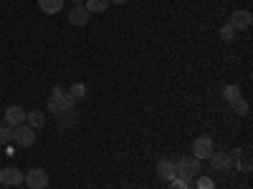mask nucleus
<instances>
[{
  "instance_id": "obj_16",
  "label": "nucleus",
  "mask_w": 253,
  "mask_h": 189,
  "mask_svg": "<svg viewBox=\"0 0 253 189\" xmlns=\"http://www.w3.org/2000/svg\"><path fill=\"white\" fill-rule=\"evenodd\" d=\"M69 94H71V98H74V101H81V98H86L89 89L84 86V83H74V86L69 89Z\"/></svg>"
},
{
  "instance_id": "obj_13",
  "label": "nucleus",
  "mask_w": 253,
  "mask_h": 189,
  "mask_svg": "<svg viewBox=\"0 0 253 189\" xmlns=\"http://www.w3.org/2000/svg\"><path fill=\"white\" fill-rule=\"evenodd\" d=\"M84 8H86L89 13H104V10L109 8V0H86Z\"/></svg>"
},
{
  "instance_id": "obj_10",
  "label": "nucleus",
  "mask_w": 253,
  "mask_h": 189,
  "mask_svg": "<svg viewBox=\"0 0 253 189\" xmlns=\"http://www.w3.org/2000/svg\"><path fill=\"white\" fill-rule=\"evenodd\" d=\"M23 121H26V111L20 109V106H8L5 109V124L8 126H13V129H15V126H20Z\"/></svg>"
},
{
  "instance_id": "obj_11",
  "label": "nucleus",
  "mask_w": 253,
  "mask_h": 189,
  "mask_svg": "<svg viewBox=\"0 0 253 189\" xmlns=\"http://www.w3.org/2000/svg\"><path fill=\"white\" fill-rule=\"evenodd\" d=\"M89 10L84 8V5H74L71 13H69V20H71V26H86L89 23Z\"/></svg>"
},
{
  "instance_id": "obj_1",
  "label": "nucleus",
  "mask_w": 253,
  "mask_h": 189,
  "mask_svg": "<svg viewBox=\"0 0 253 189\" xmlns=\"http://www.w3.org/2000/svg\"><path fill=\"white\" fill-rule=\"evenodd\" d=\"M71 106H74L71 94L56 86V89H53V94H51V98H48V111H51V114H69V111H71Z\"/></svg>"
},
{
  "instance_id": "obj_17",
  "label": "nucleus",
  "mask_w": 253,
  "mask_h": 189,
  "mask_svg": "<svg viewBox=\"0 0 253 189\" xmlns=\"http://www.w3.org/2000/svg\"><path fill=\"white\" fill-rule=\"evenodd\" d=\"M230 106H233V111H236L238 116H248V111H251V109H248V101H246L243 96H241V98H236L233 103H230Z\"/></svg>"
},
{
  "instance_id": "obj_15",
  "label": "nucleus",
  "mask_w": 253,
  "mask_h": 189,
  "mask_svg": "<svg viewBox=\"0 0 253 189\" xmlns=\"http://www.w3.org/2000/svg\"><path fill=\"white\" fill-rule=\"evenodd\" d=\"M230 159H233V164H238L243 172H248V169H251V159H248L243 152H238V149H236L233 154H230Z\"/></svg>"
},
{
  "instance_id": "obj_23",
  "label": "nucleus",
  "mask_w": 253,
  "mask_h": 189,
  "mask_svg": "<svg viewBox=\"0 0 253 189\" xmlns=\"http://www.w3.org/2000/svg\"><path fill=\"white\" fill-rule=\"evenodd\" d=\"M84 3H86V0H74V5H84Z\"/></svg>"
},
{
  "instance_id": "obj_21",
  "label": "nucleus",
  "mask_w": 253,
  "mask_h": 189,
  "mask_svg": "<svg viewBox=\"0 0 253 189\" xmlns=\"http://www.w3.org/2000/svg\"><path fill=\"white\" fill-rule=\"evenodd\" d=\"M198 179V189H213V179L208 177H195Z\"/></svg>"
},
{
  "instance_id": "obj_20",
  "label": "nucleus",
  "mask_w": 253,
  "mask_h": 189,
  "mask_svg": "<svg viewBox=\"0 0 253 189\" xmlns=\"http://www.w3.org/2000/svg\"><path fill=\"white\" fill-rule=\"evenodd\" d=\"M236 35H238L236 28H230V26H223V28H220V38H223V40H233Z\"/></svg>"
},
{
  "instance_id": "obj_25",
  "label": "nucleus",
  "mask_w": 253,
  "mask_h": 189,
  "mask_svg": "<svg viewBox=\"0 0 253 189\" xmlns=\"http://www.w3.org/2000/svg\"><path fill=\"white\" fill-rule=\"evenodd\" d=\"M185 189H198V187H193V184H190V182H187V187H185Z\"/></svg>"
},
{
  "instance_id": "obj_18",
  "label": "nucleus",
  "mask_w": 253,
  "mask_h": 189,
  "mask_svg": "<svg viewBox=\"0 0 253 189\" xmlns=\"http://www.w3.org/2000/svg\"><path fill=\"white\" fill-rule=\"evenodd\" d=\"M223 98H225L228 103H233L236 98H241V89L236 86V83H233V86H225V89H223Z\"/></svg>"
},
{
  "instance_id": "obj_19",
  "label": "nucleus",
  "mask_w": 253,
  "mask_h": 189,
  "mask_svg": "<svg viewBox=\"0 0 253 189\" xmlns=\"http://www.w3.org/2000/svg\"><path fill=\"white\" fill-rule=\"evenodd\" d=\"M8 141H13V126H0V144H8Z\"/></svg>"
},
{
  "instance_id": "obj_2",
  "label": "nucleus",
  "mask_w": 253,
  "mask_h": 189,
  "mask_svg": "<svg viewBox=\"0 0 253 189\" xmlns=\"http://www.w3.org/2000/svg\"><path fill=\"white\" fill-rule=\"evenodd\" d=\"M175 166H177V179H182V182H193L200 174V159H195V157H182Z\"/></svg>"
},
{
  "instance_id": "obj_6",
  "label": "nucleus",
  "mask_w": 253,
  "mask_h": 189,
  "mask_svg": "<svg viewBox=\"0 0 253 189\" xmlns=\"http://www.w3.org/2000/svg\"><path fill=\"white\" fill-rule=\"evenodd\" d=\"M230 28H236V31H246V28H251L253 26V15H251V10H236L233 15H230V23H228Z\"/></svg>"
},
{
  "instance_id": "obj_5",
  "label": "nucleus",
  "mask_w": 253,
  "mask_h": 189,
  "mask_svg": "<svg viewBox=\"0 0 253 189\" xmlns=\"http://www.w3.org/2000/svg\"><path fill=\"white\" fill-rule=\"evenodd\" d=\"M23 172L18 169V166H5V169H0V184H5V187H15L23 182Z\"/></svg>"
},
{
  "instance_id": "obj_9",
  "label": "nucleus",
  "mask_w": 253,
  "mask_h": 189,
  "mask_svg": "<svg viewBox=\"0 0 253 189\" xmlns=\"http://www.w3.org/2000/svg\"><path fill=\"white\" fill-rule=\"evenodd\" d=\"M157 174H160L165 182H172V179L177 177V166H175V161H170V159H162V161L157 164Z\"/></svg>"
},
{
  "instance_id": "obj_7",
  "label": "nucleus",
  "mask_w": 253,
  "mask_h": 189,
  "mask_svg": "<svg viewBox=\"0 0 253 189\" xmlns=\"http://www.w3.org/2000/svg\"><path fill=\"white\" fill-rule=\"evenodd\" d=\"M23 182H26L31 189H43V187L48 184V174H46L43 169H31V172L23 177Z\"/></svg>"
},
{
  "instance_id": "obj_26",
  "label": "nucleus",
  "mask_w": 253,
  "mask_h": 189,
  "mask_svg": "<svg viewBox=\"0 0 253 189\" xmlns=\"http://www.w3.org/2000/svg\"><path fill=\"white\" fill-rule=\"evenodd\" d=\"M139 189H147V187H139Z\"/></svg>"
},
{
  "instance_id": "obj_3",
  "label": "nucleus",
  "mask_w": 253,
  "mask_h": 189,
  "mask_svg": "<svg viewBox=\"0 0 253 189\" xmlns=\"http://www.w3.org/2000/svg\"><path fill=\"white\" fill-rule=\"evenodd\" d=\"M215 152V144L210 136H198L193 144V157L195 159H210V154Z\"/></svg>"
},
{
  "instance_id": "obj_8",
  "label": "nucleus",
  "mask_w": 253,
  "mask_h": 189,
  "mask_svg": "<svg viewBox=\"0 0 253 189\" xmlns=\"http://www.w3.org/2000/svg\"><path fill=\"white\" fill-rule=\"evenodd\" d=\"M210 166H213L215 172H228L230 166H233V159H230V154H225V152H213L210 154Z\"/></svg>"
},
{
  "instance_id": "obj_4",
  "label": "nucleus",
  "mask_w": 253,
  "mask_h": 189,
  "mask_svg": "<svg viewBox=\"0 0 253 189\" xmlns=\"http://www.w3.org/2000/svg\"><path fill=\"white\" fill-rule=\"evenodd\" d=\"M13 141L18 144V146H31V144H36V129H31V126H15L13 129Z\"/></svg>"
},
{
  "instance_id": "obj_12",
  "label": "nucleus",
  "mask_w": 253,
  "mask_h": 189,
  "mask_svg": "<svg viewBox=\"0 0 253 189\" xmlns=\"http://www.w3.org/2000/svg\"><path fill=\"white\" fill-rule=\"evenodd\" d=\"M38 5H41V10H43V13L56 15L63 8V0H38Z\"/></svg>"
},
{
  "instance_id": "obj_22",
  "label": "nucleus",
  "mask_w": 253,
  "mask_h": 189,
  "mask_svg": "<svg viewBox=\"0 0 253 189\" xmlns=\"http://www.w3.org/2000/svg\"><path fill=\"white\" fill-rule=\"evenodd\" d=\"M185 187H187V182H182V179H177V177L170 182V189H185Z\"/></svg>"
},
{
  "instance_id": "obj_14",
  "label": "nucleus",
  "mask_w": 253,
  "mask_h": 189,
  "mask_svg": "<svg viewBox=\"0 0 253 189\" xmlns=\"http://www.w3.org/2000/svg\"><path fill=\"white\" fill-rule=\"evenodd\" d=\"M26 121H28L31 129H38V126L46 124V116L41 114V111H31V114H26Z\"/></svg>"
},
{
  "instance_id": "obj_24",
  "label": "nucleus",
  "mask_w": 253,
  "mask_h": 189,
  "mask_svg": "<svg viewBox=\"0 0 253 189\" xmlns=\"http://www.w3.org/2000/svg\"><path fill=\"white\" fill-rule=\"evenodd\" d=\"M109 3H114V5H122V3H124V0H109Z\"/></svg>"
}]
</instances>
